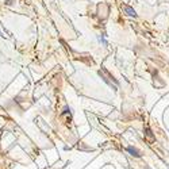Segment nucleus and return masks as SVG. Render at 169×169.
I'll use <instances>...</instances> for the list:
<instances>
[{
  "mask_svg": "<svg viewBox=\"0 0 169 169\" xmlns=\"http://www.w3.org/2000/svg\"><path fill=\"white\" fill-rule=\"evenodd\" d=\"M124 11H126L127 15H130V16H135V15H137L135 11H134L131 7H129V5H126V7H124Z\"/></svg>",
  "mask_w": 169,
  "mask_h": 169,
  "instance_id": "1",
  "label": "nucleus"
},
{
  "mask_svg": "<svg viewBox=\"0 0 169 169\" xmlns=\"http://www.w3.org/2000/svg\"><path fill=\"white\" fill-rule=\"evenodd\" d=\"M129 151L133 154V156H135V157H139V156H141V154H139V151L137 150V149H134V147H129Z\"/></svg>",
  "mask_w": 169,
  "mask_h": 169,
  "instance_id": "2",
  "label": "nucleus"
}]
</instances>
